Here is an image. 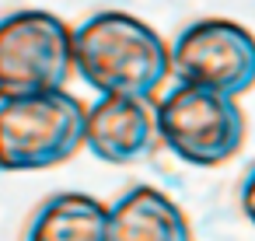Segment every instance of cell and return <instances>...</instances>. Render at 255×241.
<instances>
[{"mask_svg": "<svg viewBox=\"0 0 255 241\" xmlns=\"http://www.w3.org/2000/svg\"><path fill=\"white\" fill-rule=\"evenodd\" d=\"M238 206H241V217L255 227V164L245 171V178L238 185Z\"/></svg>", "mask_w": 255, "mask_h": 241, "instance_id": "9", "label": "cell"}, {"mask_svg": "<svg viewBox=\"0 0 255 241\" xmlns=\"http://www.w3.org/2000/svg\"><path fill=\"white\" fill-rule=\"evenodd\" d=\"M25 241H109V206L88 192H53L35 206Z\"/></svg>", "mask_w": 255, "mask_h": 241, "instance_id": "8", "label": "cell"}, {"mask_svg": "<svg viewBox=\"0 0 255 241\" xmlns=\"http://www.w3.org/2000/svg\"><path fill=\"white\" fill-rule=\"evenodd\" d=\"M88 133V109L70 91L0 102V171H46L67 164Z\"/></svg>", "mask_w": 255, "mask_h": 241, "instance_id": "2", "label": "cell"}, {"mask_svg": "<svg viewBox=\"0 0 255 241\" xmlns=\"http://www.w3.org/2000/svg\"><path fill=\"white\" fill-rule=\"evenodd\" d=\"M109 241H196L185 210L154 185H129L109 206Z\"/></svg>", "mask_w": 255, "mask_h": 241, "instance_id": "7", "label": "cell"}, {"mask_svg": "<svg viewBox=\"0 0 255 241\" xmlns=\"http://www.w3.org/2000/svg\"><path fill=\"white\" fill-rule=\"evenodd\" d=\"M74 67V28L53 11H11L0 18V102L67 91Z\"/></svg>", "mask_w": 255, "mask_h": 241, "instance_id": "4", "label": "cell"}, {"mask_svg": "<svg viewBox=\"0 0 255 241\" xmlns=\"http://www.w3.org/2000/svg\"><path fill=\"white\" fill-rule=\"evenodd\" d=\"M178 84L238 98L255 88V35L231 18H196L171 42Z\"/></svg>", "mask_w": 255, "mask_h": 241, "instance_id": "5", "label": "cell"}, {"mask_svg": "<svg viewBox=\"0 0 255 241\" xmlns=\"http://www.w3.org/2000/svg\"><path fill=\"white\" fill-rule=\"evenodd\" d=\"M74 67L102 98L140 102H150L175 74L171 46L126 11H95L74 28Z\"/></svg>", "mask_w": 255, "mask_h": 241, "instance_id": "1", "label": "cell"}, {"mask_svg": "<svg viewBox=\"0 0 255 241\" xmlns=\"http://www.w3.org/2000/svg\"><path fill=\"white\" fill-rule=\"evenodd\" d=\"M154 105L140 98H98L88 105L84 147L105 164H136L157 143Z\"/></svg>", "mask_w": 255, "mask_h": 241, "instance_id": "6", "label": "cell"}, {"mask_svg": "<svg viewBox=\"0 0 255 241\" xmlns=\"http://www.w3.org/2000/svg\"><path fill=\"white\" fill-rule=\"evenodd\" d=\"M161 143L192 168H220L241 154L248 136V119L238 98L203 91L192 84H175L154 102Z\"/></svg>", "mask_w": 255, "mask_h": 241, "instance_id": "3", "label": "cell"}]
</instances>
